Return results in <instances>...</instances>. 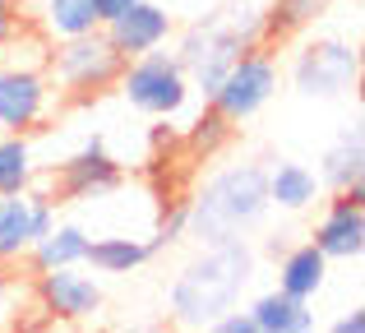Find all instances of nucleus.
Returning a JSON list of instances; mask_svg holds the SVG:
<instances>
[{
	"instance_id": "nucleus-1",
	"label": "nucleus",
	"mask_w": 365,
	"mask_h": 333,
	"mask_svg": "<svg viewBox=\"0 0 365 333\" xmlns=\"http://www.w3.org/2000/svg\"><path fill=\"white\" fill-rule=\"evenodd\" d=\"M255 278V250L245 245V236H232V241H208L185 269L171 282L167 310L176 324L185 329H208L217 315L241 301L245 282Z\"/></svg>"
},
{
	"instance_id": "nucleus-2",
	"label": "nucleus",
	"mask_w": 365,
	"mask_h": 333,
	"mask_svg": "<svg viewBox=\"0 0 365 333\" xmlns=\"http://www.w3.org/2000/svg\"><path fill=\"white\" fill-rule=\"evenodd\" d=\"M268 213V167L259 163H236L222 167L199 185V195L190 199V232L199 241H232L245 236L264 222Z\"/></svg>"
},
{
	"instance_id": "nucleus-3",
	"label": "nucleus",
	"mask_w": 365,
	"mask_h": 333,
	"mask_svg": "<svg viewBox=\"0 0 365 333\" xmlns=\"http://www.w3.org/2000/svg\"><path fill=\"white\" fill-rule=\"evenodd\" d=\"M120 70H125V56L107 42L102 28L79 37H61V42H51V56H46V79L65 98H98V93L116 88Z\"/></svg>"
},
{
	"instance_id": "nucleus-4",
	"label": "nucleus",
	"mask_w": 365,
	"mask_h": 333,
	"mask_svg": "<svg viewBox=\"0 0 365 333\" xmlns=\"http://www.w3.org/2000/svg\"><path fill=\"white\" fill-rule=\"evenodd\" d=\"M116 88L125 93V102H130L134 111H143V116H176L190 102L185 70H180V61L167 56L162 46H153V51H143V56H130L120 79H116Z\"/></svg>"
},
{
	"instance_id": "nucleus-5",
	"label": "nucleus",
	"mask_w": 365,
	"mask_h": 333,
	"mask_svg": "<svg viewBox=\"0 0 365 333\" xmlns=\"http://www.w3.org/2000/svg\"><path fill=\"white\" fill-rule=\"evenodd\" d=\"M277 79H282L277 56L264 51V46H250V51H241L232 61V70L222 74V83L213 88L208 107H213L217 116H227L232 125H245V121H255L259 111L273 102Z\"/></svg>"
},
{
	"instance_id": "nucleus-6",
	"label": "nucleus",
	"mask_w": 365,
	"mask_h": 333,
	"mask_svg": "<svg viewBox=\"0 0 365 333\" xmlns=\"http://www.w3.org/2000/svg\"><path fill=\"white\" fill-rule=\"evenodd\" d=\"M241 51H250V46L241 42V33H236L222 14L204 19V24H195V28H185L176 61H180V70H185V79H190V93L213 98V88L222 83V74L232 70V61Z\"/></svg>"
},
{
	"instance_id": "nucleus-7",
	"label": "nucleus",
	"mask_w": 365,
	"mask_h": 333,
	"mask_svg": "<svg viewBox=\"0 0 365 333\" xmlns=\"http://www.w3.org/2000/svg\"><path fill=\"white\" fill-rule=\"evenodd\" d=\"M292 83L305 98H342L361 83V51L342 37H319L296 51Z\"/></svg>"
},
{
	"instance_id": "nucleus-8",
	"label": "nucleus",
	"mask_w": 365,
	"mask_h": 333,
	"mask_svg": "<svg viewBox=\"0 0 365 333\" xmlns=\"http://www.w3.org/2000/svg\"><path fill=\"white\" fill-rule=\"evenodd\" d=\"M33 297H37V306H42V315L61 319V324H83V319H98V310H102V287L79 264L37 269Z\"/></svg>"
},
{
	"instance_id": "nucleus-9",
	"label": "nucleus",
	"mask_w": 365,
	"mask_h": 333,
	"mask_svg": "<svg viewBox=\"0 0 365 333\" xmlns=\"http://www.w3.org/2000/svg\"><path fill=\"white\" fill-rule=\"evenodd\" d=\"M51 79L46 70H24V65H0V130L33 135L51 111Z\"/></svg>"
},
{
	"instance_id": "nucleus-10",
	"label": "nucleus",
	"mask_w": 365,
	"mask_h": 333,
	"mask_svg": "<svg viewBox=\"0 0 365 333\" xmlns=\"http://www.w3.org/2000/svg\"><path fill=\"white\" fill-rule=\"evenodd\" d=\"M314 245L324 250V260H361L365 250V185L333 190L324 217L314 222Z\"/></svg>"
},
{
	"instance_id": "nucleus-11",
	"label": "nucleus",
	"mask_w": 365,
	"mask_h": 333,
	"mask_svg": "<svg viewBox=\"0 0 365 333\" xmlns=\"http://www.w3.org/2000/svg\"><path fill=\"white\" fill-rule=\"evenodd\" d=\"M116 185H120V163L102 148V139H88L56 171V195H61L56 204H65V199H98Z\"/></svg>"
},
{
	"instance_id": "nucleus-12",
	"label": "nucleus",
	"mask_w": 365,
	"mask_h": 333,
	"mask_svg": "<svg viewBox=\"0 0 365 333\" xmlns=\"http://www.w3.org/2000/svg\"><path fill=\"white\" fill-rule=\"evenodd\" d=\"M171 28L176 24H171L167 5H158V0H134L125 14H116L111 24H102V33H107V42L130 61V56H143V51H153V46H167Z\"/></svg>"
},
{
	"instance_id": "nucleus-13",
	"label": "nucleus",
	"mask_w": 365,
	"mask_h": 333,
	"mask_svg": "<svg viewBox=\"0 0 365 333\" xmlns=\"http://www.w3.org/2000/svg\"><path fill=\"white\" fill-rule=\"evenodd\" d=\"M324 278H329V260H324V250L314 241L287 245V250H282L277 292H287V297H296V301H314V292L324 287Z\"/></svg>"
},
{
	"instance_id": "nucleus-14",
	"label": "nucleus",
	"mask_w": 365,
	"mask_h": 333,
	"mask_svg": "<svg viewBox=\"0 0 365 333\" xmlns=\"http://www.w3.org/2000/svg\"><path fill=\"white\" fill-rule=\"evenodd\" d=\"M314 176H319V185H329V190H347V185H356V180L365 176V139H361V125H347L329 148H324L319 171H314Z\"/></svg>"
},
{
	"instance_id": "nucleus-15",
	"label": "nucleus",
	"mask_w": 365,
	"mask_h": 333,
	"mask_svg": "<svg viewBox=\"0 0 365 333\" xmlns=\"http://www.w3.org/2000/svg\"><path fill=\"white\" fill-rule=\"evenodd\" d=\"M158 255L153 241H139V236H88V250H83V264H93L98 273H134L139 264H148Z\"/></svg>"
},
{
	"instance_id": "nucleus-16",
	"label": "nucleus",
	"mask_w": 365,
	"mask_h": 333,
	"mask_svg": "<svg viewBox=\"0 0 365 333\" xmlns=\"http://www.w3.org/2000/svg\"><path fill=\"white\" fill-rule=\"evenodd\" d=\"M259 333H310L314 329V310L310 301H296L287 292H264V297L250 306Z\"/></svg>"
},
{
	"instance_id": "nucleus-17",
	"label": "nucleus",
	"mask_w": 365,
	"mask_h": 333,
	"mask_svg": "<svg viewBox=\"0 0 365 333\" xmlns=\"http://www.w3.org/2000/svg\"><path fill=\"white\" fill-rule=\"evenodd\" d=\"M319 176H314L305 163H277L268 167V204L287 208V213H301L319 199Z\"/></svg>"
},
{
	"instance_id": "nucleus-18",
	"label": "nucleus",
	"mask_w": 365,
	"mask_h": 333,
	"mask_svg": "<svg viewBox=\"0 0 365 333\" xmlns=\"http://www.w3.org/2000/svg\"><path fill=\"white\" fill-rule=\"evenodd\" d=\"M33 250L28 232V195H0V269L19 264Z\"/></svg>"
},
{
	"instance_id": "nucleus-19",
	"label": "nucleus",
	"mask_w": 365,
	"mask_h": 333,
	"mask_svg": "<svg viewBox=\"0 0 365 333\" xmlns=\"http://www.w3.org/2000/svg\"><path fill=\"white\" fill-rule=\"evenodd\" d=\"M33 176H37V158H33L28 135L5 130L0 135V195H28Z\"/></svg>"
},
{
	"instance_id": "nucleus-20",
	"label": "nucleus",
	"mask_w": 365,
	"mask_h": 333,
	"mask_svg": "<svg viewBox=\"0 0 365 333\" xmlns=\"http://www.w3.org/2000/svg\"><path fill=\"white\" fill-rule=\"evenodd\" d=\"M83 250H88V232L74 222L51 227L42 241H33V264L37 269H61V264H83Z\"/></svg>"
},
{
	"instance_id": "nucleus-21",
	"label": "nucleus",
	"mask_w": 365,
	"mask_h": 333,
	"mask_svg": "<svg viewBox=\"0 0 365 333\" xmlns=\"http://www.w3.org/2000/svg\"><path fill=\"white\" fill-rule=\"evenodd\" d=\"M93 28H102L93 0H46V5H42V33L51 37V42L93 33Z\"/></svg>"
},
{
	"instance_id": "nucleus-22",
	"label": "nucleus",
	"mask_w": 365,
	"mask_h": 333,
	"mask_svg": "<svg viewBox=\"0 0 365 333\" xmlns=\"http://www.w3.org/2000/svg\"><path fill=\"white\" fill-rule=\"evenodd\" d=\"M329 5L333 0H273V14H264V42L292 37V33H301V28H310Z\"/></svg>"
},
{
	"instance_id": "nucleus-23",
	"label": "nucleus",
	"mask_w": 365,
	"mask_h": 333,
	"mask_svg": "<svg viewBox=\"0 0 365 333\" xmlns=\"http://www.w3.org/2000/svg\"><path fill=\"white\" fill-rule=\"evenodd\" d=\"M227 139H232V121H227V116H217L213 107H208L204 116L195 121V130H190V144H195L199 153H217V148H222Z\"/></svg>"
},
{
	"instance_id": "nucleus-24",
	"label": "nucleus",
	"mask_w": 365,
	"mask_h": 333,
	"mask_svg": "<svg viewBox=\"0 0 365 333\" xmlns=\"http://www.w3.org/2000/svg\"><path fill=\"white\" fill-rule=\"evenodd\" d=\"M185 232H190V204H171L167 213L158 217V236H153V245L167 250V245H176Z\"/></svg>"
},
{
	"instance_id": "nucleus-25",
	"label": "nucleus",
	"mask_w": 365,
	"mask_h": 333,
	"mask_svg": "<svg viewBox=\"0 0 365 333\" xmlns=\"http://www.w3.org/2000/svg\"><path fill=\"white\" fill-rule=\"evenodd\" d=\"M24 292H19V278L0 273V329H14L19 324V306H24Z\"/></svg>"
},
{
	"instance_id": "nucleus-26",
	"label": "nucleus",
	"mask_w": 365,
	"mask_h": 333,
	"mask_svg": "<svg viewBox=\"0 0 365 333\" xmlns=\"http://www.w3.org/2000/svg\"><path fill=\"white\" fill-rule=\"evenodd\" d=\"M51 227H56V199H28V232H33V241H42Z\"/></svg>"
},
{
	"instance_id": "nucleus-27",
	"label": "nucleus",
	"mask_w": 365,
	"mask_h": 333,
	"mask_svg": "<svg viewBox=\"0 0 365 333\" xmlns=\"http://www.w3.org/2000/svg\"><path fill=\"white\" fill-rule=\"evenodd\" d=\"M24 24H28L24 9H19L14 0H0V51H5V46L19 37V28H24Z\"/></svg>"
},
{
	"instance_id": "nucleus-28",
	"label": "nucleus",
	"mask_w": 365,
	"mask_h": 333,
	"mask_svg": "<svg viewBox=\"0 0 365 333\" xmlns=\"http://www.w3.org/2000/svg\"><path fill=\"white\" fill-rule=\"evenodd\" d=\"M208 329H222V333H259L255 329V315H250V310H236V306L227 310V315H217Z\"/></svg>"
},
{
	"instance_id": "nucleus-29",
	"label": "nucleus",
	"mask_w": 365,
	"mask_h": 333,
	"mask_svg": "<svg viewBox=\"0 0 365 333\" xmlns=\"http://www.w3.org/2000/svg\"><path fill=\"white\" fill-rule=\"evenodd\" d=\"M134 0H93V9H98V24H111L116 14H125Z\"/></svg>"
},
{
	"instance_id": "nucleus-30",
	"label": "nucleus",
	"mask_w": 365,
	"mask_h": 333,
	"mask_svg": "<svg viewBox=\"0 0 365 333\" xmlns=\"http://www.w3.org/2000/svg\"><path fill=\"white\" fill-rule=\"evenodd\" d=\"M333 329H338V333H361L365 329V315H361V310H351V315H342Z\"/></svg>"
},
{
	"instance_id": "nucleus-31",
	"label": "nucleus",
	"mask_w": 365,
	"mask_h": 333,
	"mask_svg": "<svg viewBox=\"0 0 365 333\" xmlns=\"http://www.w3.org/2000/svg\"><path fill=\"white\" fill-rule=\"evenodd\" d=\"M282 250H287V232L268 236V255H273V260H277V255H282Z\"/></svg>"
}]
</instances>
